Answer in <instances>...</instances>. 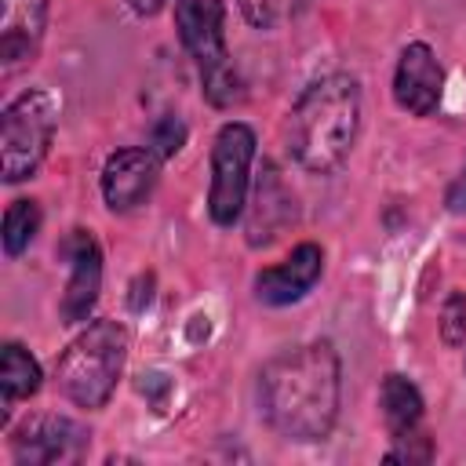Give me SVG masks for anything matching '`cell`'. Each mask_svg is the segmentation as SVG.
I'll return each mask as SVG.
<instances>
[{
    "mask_svg": "<svg viewBox=\"0 0 466 466\" xmlns=\"http://www.w3.org/2000/svg\"><path fill=\"white\" fill-rule=\"evenodd\" d=\"M342 400V360L331 339L280 350L258 371V415L295 444H317L331 433Z\"/></svg>",
    "mask_w": 466,
    "mask_h": 466,
    "instance_id": "obj_1",
    "label": "cell"
},
{
    "mask_svg": "<svg viewBox=\"0 0 466 466\" xmlns=\"http://www.w3.org/2000/svg\"><path fill=\"white\" fill-rule=\"evenodd\" d=\"M360 80L350 73L317 76L288 113V153L309 175H331L346 164L360 135Z\"/></svg>",
    "mask_w": 466,
    "mask_h": 466,
    "instance_id": "obj_2",
    "label": "cell"
},
{
    "mask_svg": "<svg viewBox=\"0 0 466 466\" xmlns=\"http://www.w3.org/2000/svg\"><path fill=\"white\" fill-rule=\"evenodd\" d=\"M127 328L113 317L91 320L58 357L55 364V386L58 393L87 411H98L109 404L124 364H127Z\"/></svg>",
    "mask_w": 466,
    "mask_h": 466,
    "instance_id": "obj_3",
    "label": "cell"
},
{
    "mask_svg": "<svg viewBox=\"0 0 466 466\" xmlns=\"http://www.w3.org/2000/svg\"><path fill=\"white\" fill-rule=\"evenodd\" d=\"M175 29L200 69L204 98L215 109L244 102V80L226 47V0H175Z\"/></svg>",
    "mask_w": 466,
    "mask_h": 466,
    "instance_id": "obj_4",
    "label": "cell"
},
{
    "mask_svg": "<svg viewBox=\"0 0 466 466\" xmlns=\"http://www.w3.org/2000/svg\"><path fill=\"white\" fill-rule=\"evenodd\" d=\"M58 127V102L47 87H29L7 102L0 116V171L4 182H25L44 164Z\"/></svg>",
    "mask_w": 466,
    "mask_h": 466,
    "instance_id": "obj_5",
    "label": "cell"
},
{
    "mask_svg": "<svg viewBox=\"0 0 466 466\" xmlns=\"http://www.w3.org/2000/svg\"><path fill=\"white\" fill-rule=\"evenodd\" d=\"M251 164H255V131L244 120L222 124L211 142V189H208V215L215 226L226 229L248 211Z\"/></svg>",
    "mask_w": 466,
    "mask_h": 466,
    "instance_id": "obj_6",
    "label": "cell"
},
{
    "mask_svg": "<svg viewBox=\"0 0 466 466\" xmlns=\"http://www.w3.org/2000/svg\"><path fill=\"white\" fill-rule=\"evenodd\" d=\"M91 448V430L69 415H33L11 437V459L18 466L80 462Z\"/></svg>",
    "mask_w": 466,
    "mask_h": 466,
    "instance_id": "obj_7",
    "label": "cell"
},
{
    "mask_svg": "<svg viewBox=\"0 0 466 466\" xmlns=\"http://www.w3.org/2000/svg\"><path fill=\"white\" fill-rule=\"evenodd\" d=\"M62 258H69V280L58 302V317L62 324H84L95 313L102 291V248L91 229L76 226L62 240Z\"/></svg>",
    "mask_w": 466,
    "mask_h": 466,
    "instance_id": "obj_8",
    "label": "cell"
},
{
    "mask_svg": "<svg viewBox=\"0 0 466 466\" xmlns=\"http://www.w3.org/2000/svg\"><path fill=\"white\" fill-rule=\"evenodd\" d=\"M160 182V157L149 146H127L106 157L102 164V200L109 211H135L153 197Z\"/></svg>",
    "mask_w": 466,
    "mask_h": 466,
    "instance_id": "obj_9",
    "label": "cell"
},
{
    "mask_svg": "<svg viewBox=\"0 0 466 466\" xmlns=\"http://www.w3.org/2000/svg\"><path fill=\"white\" fill-rule=\"evenodd\" d=\"M295 222H299V200H295L291 186L284 182V175L277 171V164L266 160L255 178V197L248 200V222H244L248 244L266 248Z\"/></svg>",
    "mask_w": 466,
    "mask_h": 466,
    "instance_id": "obj_10",
    "label": "cell"
},
{
    "mask_svg": "<svg viewBox=\"0 0 466 466\" xmlns=\"http://www.w3.org/2000/svg\"><path fill=\"white\" fill-rule=\"evenodd\" d=\"M441 95H444V69H441L433 47L422 44V40H411L400 51L397 69H393V98H397V106L404 113H411V116H430V113H437Z\"/></svg>",
    "mask_w": 466,
    "mask_h": 466,
    "instance_id": "obj_11",
    "label": "cell"
},
{
    "mask_svg": "<svg viewBox=\"0 0 466 466\" xmlns=\"http://www.w3.org/2000/svg\"><path fill=\"white\" fill-rule=\"evenodd\" d=\"M324 273V251L313 240H302L291 248V255L277 266H266L255 273V299L266 306H291L313 291V284Z\"/></svg>",
    "mask_w": 466,
    "mask_h": 466,
    "instance_id": "obj_12",
    "label": "cell"
},
{
    "mask_svg": "<svg viewBox=\"0 0 466 466\" xmlns=\"http://www.w3.org/2000/svg\"><path fill=\"white\" fill-rule=\"evenodd\" d=\"M47 0H0V69L4 76L29 66L44 44Z\"/></svg>",
    "mask_w": 466,
    "mask_h": 466,
    "instance_id": "obj_13",
    "label": "cell"
},
{
    "mask_svg": "<svg viewBox=\"0 0 466 466\" xmlns=\"http://www.w3.org/2000/svg\"><path fill=\"white\" fill-rule=\"evenodd\" d=\"M44 382V371L36 357L22 342H4L0 350V426H7L11 408L18 400H29Z\"/></svg>",
    "mask_w": 466,
    "mask_h": 466,
    "instance_id": "obj_14",
    "label": "cell"
},
{
    "mask_svg": "<svg viewBox=\"0 0 466 466\" xmlns=\"http://www.w3.org/2000/svg\"><path fill=\"white\" fill-rule=\"evenodd\" d=\"M422 393H419V386L408 379V375H400V371H390L386 379H382V386H379V415H382V422H386V433H390V441L393 437H404V433H411V430H419L422 426Z\"/></svg>",
    "mask_w": 466,
    "mask_h": 466,
    "instance_id": "obj_15",
    "label": "cell"
},
{
    "mask_svg": "<svg viewBox=\"0 0 466 466\" xmlns=\"http://www.w3.org/2000/svg\"><path fill=\"white\" fill-rule=\"evenodd\" d=\"M40 218H44L40 204L29 200V197H18V200L7 204L4 226H0V240H4V255L7 258H18L33 244V237L40 233Z\"/></svg>",
    "mask_w": 466,
    "mask_h": 466,
    "instance_id": "obj_16",
    "label": "cell"
},
{
    "mask_svg": "<svg viewBox=\"0 0 466 466\" xmlns=\"http://www.w3.org/2000/svg\"><path fill=\"white\" fill-rule=\"evenodd\" d=\"M186 146V124L178 113H164L153 120L149 127V149L160 157V160H171L178 149Z\"/></svg>",
    "mask_w": 466,
    "mask_h": 466,
    "instance_id": "obj_17",
    "label": "cell"
},
{
    "mask_svg": "<svg viewBox=\"0 0 466 466\" xmlns=\"http://www.w3.org/2000/svg\"><path fill=\"white\" fill-rule=\"evenodd\" d=\"M441 342L459 350L466 342V291H451L441 306Z\"/></svg>",
    "mask_w": 466,
    "mask_h": 466,
    "instance_id": "obj_18",
    "label": "cell"
},
{
    "mask_svg": "<svg viewBox=\"0 0 466 466\" xmlns=\"http://www.w3.org/2000/svg\"><path fill=\"white\" fill-rule=\"evenodd\" d=\"M433 459V437L419 426L404 437H393V448L386 451V462H430Z\"/></svg>",
    "mask_w": 466,
    "mask_h": 466,
    "instance_id": "obj_19",
    "label": "cell"
},
{
    "mask_svg": "<svg viewBox=\"0 0 466 466\" xmlns=\"http://www.w3.org/2000/svg\"><path fill=\"white\" fill-rule=\"evenodd\" d=\"M138 393L149 397V408L160 415V411H167V397L175 393V382L164 371H142L138 375Z\"/></svg>",
    "mask_w": 466,
    "mask_h": 466,
    "instance_id": "obj_20",
    "label": "cell"
},
{
    "mask_svg": "<svg viewBox=\"0 0 466 466\" xmlns=\"http://www.w3.org/2000/svg\"><path fill=\"white\" fill-rule=\"evenodd\" d=\"M237 4L255 29H273L280 18V7H284V0H237Z\"/></svg>",
    "mask_w": 466,
    "mask_h": 466,
    "instance_id": "obj_21",
    "label": "cell"
},
{
    "mask_svg": "<svg viewBox=\"0 0 466 466\" xmlns=\"http://www.w3.org/2000/svg\"><path fill=\"white\" fill-rule=\"evenodd\" d=\"M448 208L451 211H466V167H462V175L451 182V189H448Z\"/></svg>",
    "mask_w": 466,
    "mask_h": 466,
    "instance_id": "obj_22",
    "label": "cell"
},
{
    "mask_svg": "<svg viewBox=\"0 0 466 466\" xmlns=\"http://www.w3.org/2000/svg\"><path fill=\"white\" fill-rule=\"evenodd\" d=\"M167 0H127V7L135 11V15H142V18H149V15H157L160 7H164Z\"/></svg>",
    "mask_w": 466,
    "mask_h": 466,
    "instance_id": "obj_23",
    "label": "cell"
},
{
    "mask_svg": "<svg viewBox=\"0 0 466 466\" xmlns=\"http://www.w3.org/2000/svg\"><path fill=\"white\" fill-rule=\"evenodd\" d=\"M462 371H466V364H462Z\"/></svg>",
    "mask_w": 466,
    "mask_h": 466,
    "instance_id": "obj_24",
    "label": "cell"
}]
</instances>
